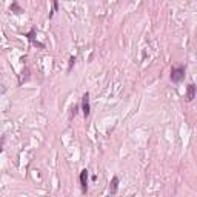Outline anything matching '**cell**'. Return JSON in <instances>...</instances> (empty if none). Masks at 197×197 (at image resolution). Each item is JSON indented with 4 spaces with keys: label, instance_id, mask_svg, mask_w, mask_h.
<instances>
[{
    "label": "cell",
    "instance_id": "1",
    "mask_svg": "<svg viewBox=\"0 0 197 197\" xmlns=\"http://www.w3.org/2000/svg\"><path fill=\"white\" fill-rule=\"evenodd\" d=\"M185 77V68L179 66V68H172L171 69V80L172 82H180Z\"/></svg>",
    "mask_w": 197,
    "mask_h": 197
},
{
    "label": "cell",
    "instance_id": "2",
    "mask_svg": "<svg viewBox=\"0 0 197 197\" xmlns=\"http://www.w3.org/2000/svg\"><path fill=\"white\" fill-rule=\"evenodd\" d=\"M82 108H83V116L88 117L89 116V111H91V106H89V94H83L82 97Z\"/></svg>",
    "mask_w": 197,
    "mask_h": 197
},
{
    "label": "cell",
    "instance_id": "3",
    "mask_svg": "<svg viewBox=\"0 0 197 197\" xmlns=\"http://www.w3.org/2000/svg\"><path fill=\"white\" fill-rule=\"evenodd\" d=\"M194 95H195V85L194 83H189L188 85V88H186V102H191L192 98H194Z\"/></svg>",
    "mask_w": 197,
    "mask_h": 197
},
{
    "label": "cell",
    "instance_id": "4",
    "mask_svg": "<svg viewBox=\"0 0 197 197\" xmlns=\"http://www.w3.org/2000/svg\"><path fill=\"white\" fill-rule=\"evenodd\" d=\"M80 185H82V189L86 191V186H88V171L83 169L80 172Z\"/></svg>",
    "mask_w": 197,
    "mask_h": 197
},
{
    "label": "cell",
    "instance_id": "5",
    "mask_svg": "<svg viewBox=\"0 0 197 197\" xmlns=\"http://www.w3.org/2000/svg\"><path fill=\"white\" fill-rule=\"evenodd\" d=\"M117 186H119V177H113V182H111V186H110V192L111 194H116L117 192Z\"/></svg>",
    "mask_w": 197,
    "mask_h": 197
},
{
    "label": "cell",
    "instance_id": "6",
    "mask_svg": "<svg viewBox=\"0 0 197 197\" xmlns=\"http://www.w3.org/2000/svg\"><path fill=\"white\" fill-rule=\"evenodd\" d=\"M56 11H57V0H52V11L49 13V17H52Z\"/></svg>",
    "mask_w": 197,
    "mask_h": 197
},
{
    "label": "cell",
    "instance_id": "7",
    "mask_svg": "<svg viewBox=\"0 0 197 197\" xmlns=\"http://www.w3.org/2000/svg\"><path fill=\"white\" fill-rule=\"evenodd\" d=\"M13 10H14V11H17V13H22V10L17 6V3H14V5L11 6V11H13Z\"/></svg>",
    "mask_w": 197,
    "mask_h": 197
},
{
    "label": "cell",
    "instance_id": "8",
    "mask_svg": "<svg viewBox=\"0 0 197 197\" xmlns=\"http://www.w3.org/2000/svg\"><path fill=\"white\" fill-rule=\"evenodd\" d=\"M74 62H75V57H71V60H69V68H68V71H71V68H72Z\"/></svg>",
    "mask_w": 197,
    "mask_h": 197
}]
</instances>
